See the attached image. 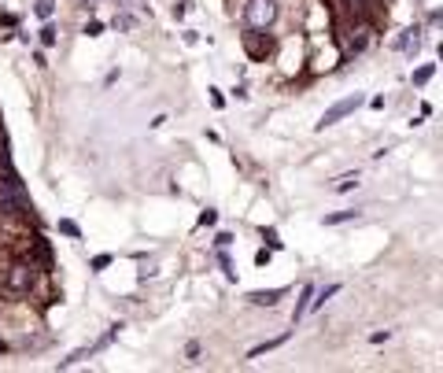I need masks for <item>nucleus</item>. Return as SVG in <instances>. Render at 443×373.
Wrapping results in <instances>:
<instances>
[{
    "label": "nucleus",
    "instance_id": "1",
    "mask_svg": "<svg viewBox=\"0 0 443 373\" xmlns=\"http://www.w3.org/2000/svg\"><path fill=\"white\" fill-rule=\"evenodd\" d=\"M34 266L30 262H15V266H8V274H4V285L12 289L15 296H26L30 289H34Z\"/></svg>",
    "mask_w": 443,
    "mask_h": 373
},
{
    "label": "nucleus",
    "instance_id": "2",
    "mask_svg": "<svg viewBox=\"0 0 443 373\" xmlns=\"http://www.w3.org/2000/svg\"><path fill=\"white\" fill-rule=\"evenodd\" d=\"M362 108V97L355 93V97H348V100H340V104H332V108L321 115V122H318V130H329V126H337L340 119H348V115H355Z\"/></svg>",
    "mask_w": 443,
    "mask_h": 373
},
{
    "label": "nucleus",
    "instance_id": "3",
    "mask_svg": "<svg viewBox=\"0 0 443 373\" xmlns=\"http://www.w3.org/2000/svg\"><path fill=\"white\" fill-rule=\"evenodd\" d=\"M274 0H247V26L252 30H263L274 23Z\"/></svg>",
    "mask_w": 443,
    "mask_h": 373
},
{
    "label": "nucleus",
    "instance_id": "4",
    "mask_svg": "<svg viewBox=\"0 0 443 373\" xmlns=\"http://www.w3.org/2000/svg\"><path fill=\"white\" fill-rule=\"evenodd\" d=\"M244 48L252 52V59H266L270 52H274V41H270L266 34H258V30H255V34L247 30V34H244Z\"/></svg>",
    "mask_w": 443,
    "mask_h": 373
},
{
    "label": "nucleus",
    "instance_id": "5",
    "mask_svg": "<svg viewBox=\"0 0 443 373\" xmlns=\"http://www.w3.org/2000/svg\"><path fill=\"white\" fill-rule=\"evenodd\" d=\"M255 307H274L277 300H285V289H266V292H252L247 296Z\"/></svg>",
    "mask_w": 443,
    "mask_h": 373
},
{
    "label": "nucleus",
    "instance_id": "6",
    "mask_svg": "<svg viewBox=\"0 0 443 373\" xmlns=\"http://www.w3.org/2000/svg\"><path fill=\"white\" fill-rule=\"evenodd\" d=\"M288 336H292V333H281V336H274V340H263L258 347H252V351H247V358H258V355H266V351H277V347L285 344Z\"/></svg>",
    "mask_w": 443,
    "mask_h": 373
},
{
    "label": "nucleus",
    "instance_id": "7",
    "mask_svg": "<svg viewBox=\"0 0 443 373\" xmlns=\"http://www.w3.org/2000/svg\"><path fill=\"white\" fill-rule=\"evenodd\" d=\"M310 307H314V289L307 285V289H303V296H299V303H296V322H299V318H307V311H310Z\"/></svg>",
    "mask_w": 443,
    "mask_h": 373
},
{
    "label": "nucleus",
    "instance_id": "8",
    "mask_svg": "<svg viewBox=\"0 0 443 373\" xmlns=\"http://www.w3.org/2000/svg\"><path fill=\"white\" fill-rule=\"evenodd\" d=\"M52 12H56V0H37V4H34V15L37 19H48Z\"/></svg>",
    "mask_w": 443,
    "mask_h": 373
},
{
    "label": "nucleus",
    "instance_id": "9",
    "mask_svg": "<svg viewBox=\"0 0 443 373\" xmlns=\"http://www.w3.org/2000/svg\"><path fill=\"white\" fill-rule=\"evenodd\" d=\"M351 218H359V207H355V211H340V215H326V226H337V222H351Z\"/></svg>",
    "mask_w": 443,
    "mask_h": 373
},
{
    "label": "nucleus",
    "instance_id": "10",
    "mask_svg": "<svg viewBox=\"0 0 443 373\" xmlns=\"http://www.w3.org/2000/svg\"><path fill=\"white\" fill-rule=\"evenodd\" d=\"M59 233H63V237H74V240H78V237H82V229H78V226H74V222H70V218H63V222H59Z\"/></svg>",
    "mask_w": 443,
    "mask_h": 373
},
{
    "label": "nucleus",
    "instance_id": "11",
    "mask_svg": "<svg viewBox=\"0 0 443 373\" xmlns=\"http://www.w3.org/2000/svg\"><path fill=\"white\" fill-rule=\"evenodd\" d=\"M432 70H436L432 63H425V67H417V70H414V85H425V82L432 78Z\"/></svg>",
    "mask_w": 443,
    "mask_h": 373
},
{
    "label": "nucleus",
    "instance_id": "12",
    "mask_svg": "<svg viewBox=\"0 0 443 373\" xmlns=\"http://www.w3.org/2000/svg\"><path fill=\"white\" fill-rule=\"evenodd\" d=\"M414 45H417V30H406V34L399 37V48H403V52H410Z\"/></svg>",
    "mask_w": 443,
    "mask_h": 373
},
{
    "label": "nucleus",
    "instance_id": "13",
    "mask_svg": "<svg viewBox=\"0 0 443 373\" xmlns=\"http://www.w3.org/2000/svg\"><path fill=\"white\" fill-rule=\"evenodd\" d=\"M366 45H370V30H359V37L351 41V52H362Z\"/></svg>",
    "mask_w": 443,
    "mask_h": 373
},
{
    "label": "nucleus",
    "instance_id": "14",
    "mask_svg": "<svg viewBox=\"0 0 443 373\" xmlns=\"http://www.w3.org/2000/svg\"><path fill=\"white\" fill-rule=\"evenodd\" d=\"M41 45H56V26H45V30H41Z\"/></svg>",
    "mask_w": 443,
    "mask_h": 373
},
{
    "label": "nucleus",
    "instance_id": "15",
    "mask_svg": "<svg viewBox=\"0 0 443 373\" xmlns=\"http://www.w3.org/2000/svg\"><path fill=\"white\" fill-rule=\"evenodd\" d=\"M348 189H359V178H343V181H337V193H348Z\"/></svg>",
    "mask_w": 443,
    "mask_h": 373
},
{
    "label": "nucleus",
    "instance_id": "16",
    "mask_svg": "<svg viewBox=\"0 0 443 373\" xmlns=\"http://www.w3.org/2000/svg\"><path fill=\"white\" fill-rule=\"evenodd\" d=\"M104 266H111V255H100V259H93V270H104Z\"/></svg>",
    "mask_w": 443,
    "mask_h": 373
},
{
    "label": "nucleus",
    "instance_id": "17",
    "mask_svg": "<svg viewBox=\"0 0 443 373\" xmlns=\"http://www.w3.org/2000/svg\"><path fill=\"white\" fill-rule=\"evenodd\" d=\"M214 218H218L214 211H203V215H200V222H203V226H214Z\"/></svg>",
    "mask_w": 443,
    "mask_h": 373
},
{
    "label": "nucleus",
    "instance_id": "18",
    "mask_svg": "<svg viewBox=\"0 0 443 373\" xmlns=\"http://www.w3.org/2000/svg\"><path fill=\"white\" fill-rule=\"evenodd\" d=\"M233 244V233H218V248H229Z\"/></svg>",
    "mask_w": 443,
    "mask_h": 373
},
{
    "label": "nucleus",
    "instance_id": "19",
    "mask_svg": "<svg viewBox=\"0 0 443 373\" xmlns=\"http://www.w3.org/2000/svg\"><path fill=\"white\" fill-rule=\"evenodd\" d=\"M211 104H214V108H222V104H225V97H222L218 89H211Z\"/></svg>",
    "mask_w": 443,
    "mask_h": 373
},
{
    "label": "nucleus",
    "instance_id": "20",
    "mask_svg": "<svg viewBox=\"0 0 443 373\" xmlns=\"http://www.w3.org/2000/svg\"><path fill=\"white\" fill-rule=\"evenodd\" d=\"M0 355H8V344H4V340H0Z\"/></svg>",
    "mask_w": 443,
    "mask_h": 373
}]
</instances>
